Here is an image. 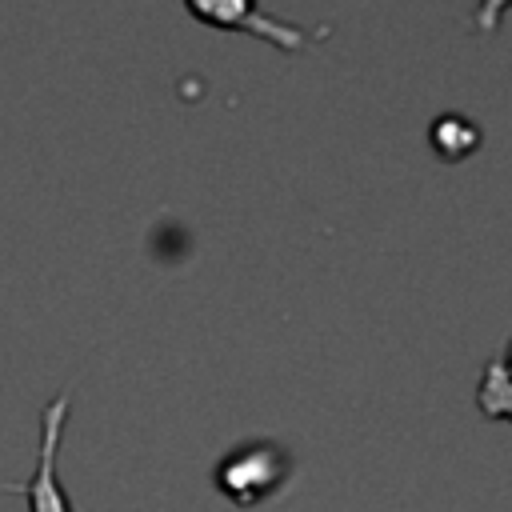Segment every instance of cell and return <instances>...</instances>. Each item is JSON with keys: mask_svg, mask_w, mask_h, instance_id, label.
<instances>
[{"mask_svg": "<svg viewBox=\"0 0 512 512\" xmlns=\"http://www.w3.org/2000/svg\"><path fill=\"white\" fill-rule=\"evenodd\" d=\"M288 476H292V456L276 440H244L228 448L212 468L216 492L228 496L236 508L264 504L288 484Z\"/></svg>", "mask_w": 512, "mask_h": 512, "instance_id": "obj_1", "label": "cell"}, {"mask_svg": "<svg viewBox=\"0 0 512 512\" xmlns=\"http://www.w3.org/2000/svg\"><path fill=\"white\" fill-rule=\"evenodd\" d=\"M68 408H72V396L60 392L44 404L40 412V448H36V468L24 484H4V492L12 496H24L28 512H76L72 508V496L64 492L60 484V436H64V424H68Z\"/></svg>", "mask_w": 512, "mask_h": 512, "instance_id": "obj_2", "label": "cell"}, {"mask_svg": "<svg viewBox=\"0 0 512 512\" xmlns=\"http://www.w3.org/2000/svg\"><path fill=\"white\" fill-rule=\"evenodd\" d=\"M188 12H192L196 20H208V24L244 28V32H252V36H264V40H272L276 48H288V52H296V48L304 44V28L284 24V20L260 12V8L248 4V0H224V4H200V0H192Z\"/></svg>", "mask_w": 512, "mask_h": 512, "instance_id": "obj_3", "label": "cell"}, {"mask_svg": "<svg viewBox=\"0 0 512 512\" xmlns=\"http://www.w3.org/2000/svg\"><path fill=\"white\" fill-rule=\"evenodd\" d=\"M476 404L488 420H508L512 424V376L500 368V360H488L476 384Z\"/></svg>", "mask_w": 512, "mask_h": 512, "instance_id": "obj_4", "label": "cell"}, {"mask_svg": "<svg viewBox=\"0 0 512 512\" xmlns=\"http://www.w3.org/2000/svg\"><path fill=\"white\" fill-rule=\"evenodd\" d=\"M432 144H436L440 156L460 160L464 152H472V148L480 144V132H476L464 116H440V120L432 124Z\"/></svg>", "mask_w": 512, "mask_h": 512, "instance_id": "obj_5", "label": "cell"}, {"mask_svg": "<svg viewBox=\"0 0 512 512\" xmlns=\"http://www.w3.org/2000/svg\"><path fill=\"white\" fill-rule=\"evenodd\" d=\"M496 360H500V368H504V372L512 376V340H508V348H504V356H496Z\"/></svg>", "mask_w": 512, "mask_h": 512, "instance_id": "obj_6", "label": "cell"}]
</instances>
